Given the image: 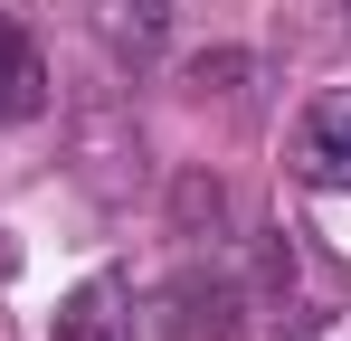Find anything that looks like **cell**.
<instances>
[{
    "instance_id": "cell-1",
    "label": "cell",
    "mask_w": 351,
    "mask_h": 341,
    "mask_svg": "<svg viewBox=\"0 0 351 341\" xmlns=\"http://www.w3.org/2000/svg\"><path fill=\"white\" fill-rule=\"evenodd\" d=\"M66 162H76V180H86L105 209H123V199L143 190V123H133V105H114V95L76 105V123H66Z\"/></svg>"
},
{
    "instance_id": "cell-2",
    "label": "cell",
    "mask_w": 351,
    "mask_h": 341,
    "mask_svg": "<svg viewBox=\"0 0 351 341\" xmlns=\"http://www.w3.org/2000/svg\"><path fill=\"white\" fill-rule=\"evenodd\" d=\"M256 313H266L285 341H304V332L332 323V284L313 275V256H304L294 227H266V237H256Z\"/></svg>"
},
{
    "instance_id": "cell-3",
    "label": "cell",
    "mask_w": 351,
    "mask_h": 341,
    "mask_svg": "<svg viewBox=\"0 0 351 341\" xmlns=\"http://www.w3.org/2000/svg\"><path fill=\"white\" fill-rule=\"evenodd\" d=\"M237 313H247V284L219 266H180L162 284V341H237Z\"/></svg>"
},
{
    "instance_id": "cell-4",
    "label": "cell",
    "mask_w": 351,
    "mask_h": 341,
    "mask_svg": "<svg viewBox=\"0 0 351 341\" xmlns=\"http://www.w3.org/2000/svg\"><path fill=\"white\" fill-rule=\"evenodd\" d=\"M294 180L351 190V95H313L294 114Z\"/></svg>"
},
{
    "instance_id": "cell-5",
    "label": "cell",
    "mask_w": 351,
    "mask_h": 341,
    "mask_svg": "<svg viewBox=\"0 0 351 341\" xmlns=\"http://www.w3.org/2000/svg\"><path fill=\"white\" fill-rule=\"evenodd\" d=\"M86 29L114 66H152L171 48V0H86Z\"/></svg>"
},
{
    "instance_id": "cell-6",
    "label": "cell",
    "mask_w": 351,
    "mask_h": 341,
    "mask_svg": "<svg viewBox=\"0 0 351 341\" xmlns=\"http://www.w3.org/2000/svg\"><path fill=\"white\" fill-rule=\"evenodd\" d=\"M58 341H133V303H123V275H86L58 303Z\"/></svg>"
},
{
    "instance_id": "cell-7",
    "label": "cell",
    "mask_w": 351,
    "mask_h": 341,
    "mask_svg": "<svg viewBox=\"0 0 351 341\" xmlns=\"http://www.w3.org/2000/svg\"><path fill=\"white\" fill-rule=\"evenodd\" d=\"M38 105H48V57L19 19H0V123H29Z\"/></svg>"
},
{
    "instance_id": "cell-8",
    "label": "cell",
    "mask_w": 351,
    "mask_h": 341,
    "mask_svg": "<svg viewBox=\"0 0 351 341\" xmlns=\"http://www.w3.org/2000/svg\"><path fill=\"white\" fill-rule=\"evenodd\" d=\"M171 218H180V237H219V227H228V190H219L209 170H180L171 180Z\"/></svg>"
},
{
    "instance_id": "cell-9",
    "label": "cell",
    "mask_w": 351,
    "mask_h": 341,
    "mask_svg": "<svg viewBox=\"0 0 351 341\" xmlns=\"http://www.w3.org/2000/svg\"><path fill=\"white\" fill-rule=\"evenodd\" d=\"M247 76H256V66H247L237 48H219V57H190V76H180V86H190V95H237Z\"/></svg>"
},
{
    "instance_id": "cell-10",
    "label": "cell",
    "mask_w": 351,
    "mask_h": 341,
    "mask_svg": "<svg viewBox=\"0 0 351 341\" xmlns=\"http://www.w3.org/2000/svg\"><path fill=\"white\" fill-rule=\"evenodd\" d=\"M332 10H342V19H351V0H332Z\"/></svg>"
}]
</instances>
